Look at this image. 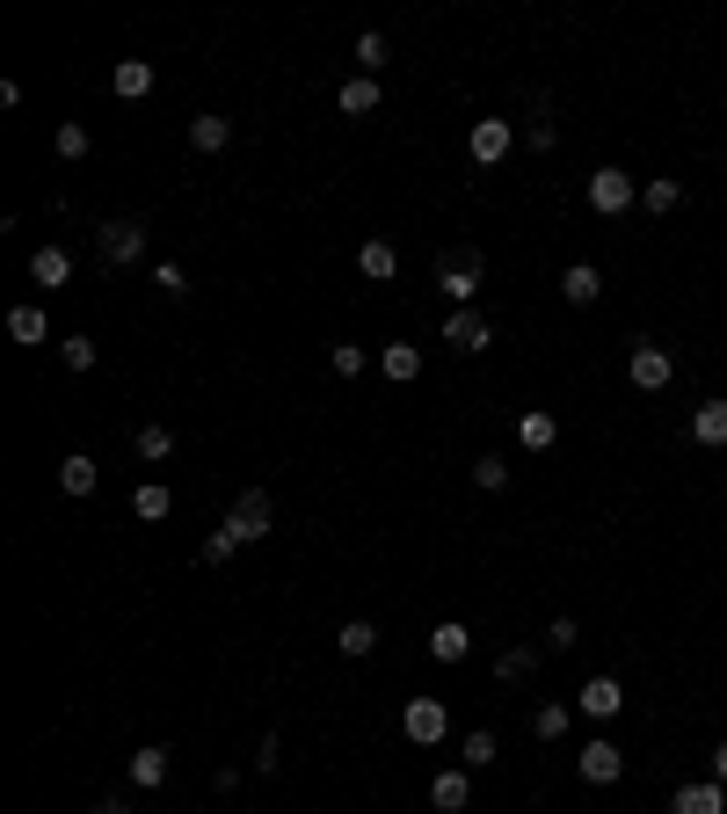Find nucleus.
<instances>
[{
  "label": "nucleus",
  "instance_id": "f257e3e1",
  "mask_svg": "<svg viewBox=\"0 0 727 814\" xmlns=\"http://www.w3.org/2000/svg\"><path fill=\"white\" fill-rule=\"evenodd\" d=\"M436 292L451 298V313L473 306V298H481V247H451V255L436 262Z\"/></svg>",
  "mask_w": 727,
  "mask_h": 814
},
{
  "label": "nucleus",
  "instance_id": "f03ea898",
  "mask_svg": "<svg viewBox=\"0 0 727 814\" xmlns=\"http://www.w3.org/2000/svg\"><path fill=\"white\" fill-rule=\"evenodd\" d=\"M225 531L241 538V546H255V538L277 531V503H270V487H247L241 503H233V517H225Z\"/></svg>",
  "mask_w": 727,
  "mask_h": 814
},
{
  "label": "nucleus",
  "instance_id": "7ed1b4c3",
  "mask_svg": "<svg viewBox=\"0 0 727 814\" xmlns=\"http://www.w3.org/2000/svg\"><path fill=\"white\" fill-rule=\"evenodd\" d=\"M400 734H408V742H444L451 734V712H444V698H408V706H400Z\"/></svg>",
  "mask_w": 727,
  "mask_h": 814
},
{
  "label": "nucleus",
  "instance_id": "20e7f679",
  "mask_svg": "<svg viewBox=\"0 0 727 814\" xmlns=\"http://www.w3.org/2000/svg\"><path fill=\"white\" fill-rule=\"evenodd\" d=\"M487 342H495V320H487V313H473V306L444 313V349H459V357H481Z\"/></svg>",
  "mask_w": 727,
  "mask_h": 814
},
{
  "label": "nucleus",
  "instance_id": "39448f33",
  "mask_svg": "<svg viewBox=\"0 0 727 814\" xmlns=\"http://www.w3.org/2000/svg\"><path fill=\"white\" fill-rule=\"evenodd\" d=\"M95 247H103L109 269H131V262L146 255V225H139V219H109L103 233H95Z\"/></svg>",
  "mask_w": 727,
  "mask_h": 814
},
{
  "label": "nucleus",
  "instance_id": "423d86ee",
  "mask_svg": "<svg viewBox=\"0 0 727 814\" xmlns=\"http://www.w3.org/2000/svg\"><path fill=\"white\" fill-rule=\"evenodd\" d=\"M575 771H582L589 785H619V779H625V749L611 742V734H597V742H582V757H575Z\"/></svg>",
  "mask_w": 727,
  "mask_h": 814
},
{
  "label": "nucleus",
  "instance_id": "0eeeda50",
  "mask_svg": "<svg viewBox=\"0 0 727 814\" xmlns=\"http://www.w3.org/2000/svg\"><path fill=\"white\" fill-rule=\"evenodd\" d=\"M633 197H641V190H633V175H625V168H597V175H589V211L619 219V211L633 204Z\"/></svg>",
  "mask_w": 727,
  "mask_h": 814
},
{
  "label": "nucleus",
  "instance_id": "6e6552de",
  "mask_svg": "<svg viewBox=\"0 0 727 814\" xmlns=\"http://www.w3.org/2000/svg\"><path fill=\"white\" fill-rule=\"evenodd\" d=\"M670 349H655V342H633L625 349V379L641 385V393H662V385H670Z\"/></svg>",
  "mask_w": 727,
  "mask_h": 814
},
{
  "label": "nucleus",
  "instance_id": "1a4fd4ad",
  "mask_svg": "<svg viewBox=\"0 0 727 814\" xmlns=\"http://www.w3.org/2000/svg\"><path fill=\"white\" fill-rule=\"evenodd\" d=\"M575 706H582L589 720H604V728H611V720H619V712H625V684H619V676H589V684H582V698H575Z\"/></svg>",
  "mask_w": 727,
  "mask_h": 814
},
{
  "label": "nucleus",
  "instance_id": "9d476101",
  "mask_svg": "<svg viewBox=\"0 0 727 814\" xmlns=\"http://www.w3.org/2000/svg\"><path fill=\"white\" fill-rule=\"evenodd\" d=\"M124 771H131V785H139V793H154V785H168L175 749H168V742H146V749H131V763H124Z\"/></svg>",
  "mask_w": 727,
  "mask_h": 814
},
{
  "label": "nucleus",
  "instance_id": "9b49d317",
  "mask_svg": "<svg viewBox=\"0 0 727 814\" xmlns=\"http://www.w3.org/2000/svg\"><path fill=\"white\" fill-rule=\"evenodd\" d=\"M466 154L481 160V168H495V160H509V117H481L466 131Z\"/></svg>",
  "mask_w": 727,
  "mask_h": 814
},
{
  "label": "nucleus",
  "instance_id": "f8f14e48",
  "mask_svg": "<svg viewBox=\"0 0 727 814\" xmlns=\"http://www.w3.org/2000/svg\"><path fill=\"white\" fill-rule=\"evenodd\" d=\"M430 800H436V814H466V800H473L466 763H459V771H436V779H430Z\"/></svg>",
  "mask_w": 727,
  "mask_h": 814
},
{
  "label": "nucleus",
  "instance_id": "ddd939ff",
  "mask_svg": "<svg viewBox=\"0 0 727 814\" xmlns=\"http://www.w3.org/2000/svg\"><path fill=\"white\" fill-rule=\"evenodd\" d=\"M676 814H727V785H720V779L676 785Z\"/></svg>",
  "mask_w": 727,
  "mask_h": 814
},
{
  "label": "nucleus",
  "instance_id": "4468645a",
  "mask_svg": "<svg viewBox=\"0 0 727 814\" xmlns=\"http://www.w3.org/2000/svg\"><path fill=\"white\" fill-rule=\"evenodd\" d=\"M30 277L44 284V292H59V284L73 277V255H66V247H59V241H44V247H36V255H30Z\"/></svg>",
  "mask_w": 727,
  "mask_h": 814
},
{
  "label": "nucleus",
  "instance_id": "2eb2a0df",
  "mask_svg": "<svg viewBox=\"0 0 727 814\" xmlns=\"http://www.w3.org/2000/svg\"><path fill=\"white\" fill-rule=\"evenodd\" d=\"M379 371H386L393 385H415V379H422V349H415V342H386V349H379Z\"/></svg>",
  "mask_w": 727,
  "mask_h": 814
},
{
  "label": "nucleus",
  "instance_id": "dca6fc26",
  "mask_svg": "<svg viewBox=\"0 0 727 814\" xmlns=\"http://www.w3.org/2000/svg\"><path fill=\"white\" fill-rule=\"evenodd\" d=\"M335 109H343V117H371V109H379V81H371V73L343 81L335 87Z\"/></svg>",
  "mask_w": 727,
  "mask_h": 814
},
{
  "label": "nucleus",
  "instance_id": "f3484780",
  "mask_svg": "<svg viewBox=\"0 0 727 814\" xmlns=\"http://www.w3.org/2000/svg\"><path fill=\"white\" fill-rule=\"evenodd\" d=\"M59 487H66V495H95V487H103V466H95L87 451H73V458H59Z\"/></svg>",
  "mask_w": 727,
  "mask_h": 814
},
{
  "label": "nucleus",
  "instance_id": "a211bd4d",
  "mask_svg": "<svg viewBox=\"0 0 727 814\" xmlns=\"http://www.w3.org/2000/svg\"><path fill=\"white\" fill-rule=\"evenodd\" d=\"M190 146L197 154H225V146H233V124H225L219 109H204V117H190Z\"/></svg>",
  "mask_w": 727,
  "mask_h": 814
},
{
  "label": "nucleus",
  "instance_id": "6ab92c4d",
  "mask_svg": "<svg viewBox=\"0 0 727 814\" xmlns=\"http://www.w3.org/2000/svg\"><path fill=\"white\" fill-rule=\"evenodd\" d=\"M109 87H117L124 103H139V95H154V66H146V59H117V73H109Z\"/></svg>",
  "mask_w": 727,
  "mask_h": 814
},
{
  "label": "nucleus",
  "instance_id": "aec40b11",
  "mask_svg": "<svg viewBox=\"0 0 727 814\" xmlns=\"http://www.w3.org/2000/svg\"><path fill=\"white\" fill-rule=\"evenodd\" d=\"M8 335H15L22 349H36V342H52V320H44V306H15L8 313Z\"/></svg>",
  "mask_w": 727,
  "mask_h": 814
},
{
  "label": "nucleus",
  "instance_id": "412c9836",
  "mask_svg": "<svg viewBox=\"0 0 727 814\" xmlns=\"http://www.w3.org/2000/svg\"><path fill=\"white\" fill-rule=\"evenodd\" d=\"M560 292H568V306H597V298H604V277H597L589 262H568V277H560Z\"/></svg>",
  "mask_w": 727,
  "mask_h": 814
},
{
  "label": "nucleus",
  "instance_id": "4be33fe9",
  "mask_svg": "<svg viewBox=\"0 0 727 814\" xmlns=\"http://www.w3.org/2000/svg\"><path fill=\"white\" fill-rule=\"evenodd\" d=\"M357 269H364L371 284L400 277V255H393V241H364V247H357Z\"/></svg>",
  "mask_w": 727,
  "mask_h": 814
},
{
  "label": "nucleus",
  "instance_id": "5701e85b",
  "mask_svg": "<svg viewBox=\"0 0 727 814\" xmlns=\"http://www.w3.org/2000/svg\"><path fill=\"white\" fill-rule=\"evenodd\" d=\"M430 655H436V662H466V655H473V633H466L459 619H444V625L430 633Z\"/></svg>",
  "mask_w": 727,
  "mask_h": 814
},
{
  "label": "nucleus",
  "instance_id": "b1692460",
  "mask_svg": "<svg viewBox=\"0 0 727 814\" xmlns=\"http://www.w3.org/2000/svg\"><path fill=\"white\" fill-rule=\"evenodd\" d=\"M371 647H379V625H371V619H349L343 633H335V655H349V662H364Z\"/></svg>",
  "mask_w": 727,
  "mask_h": 814
},
{
  "label": "nucleus",
  "instance_id": "393cba45",
  "mask_svg": "<svg viewBox=\"0 0 727 814\" xmlns=\"http://www.w3.org/2000/svg\"><path fill=\"white\" fill-rule=\"evenodd\" d=\"M495 676H503V684H531V676H538V647H503V655H495Z\"/></svg>",
  "mask_w": 727,
  "mask_h": 814
},
{
  "label": "nucleus",
  "instance_id": "a878e982",
  "mask_svg": "<svg viewBox=\"0 0 727 814\" xmlns=\"http://www.w3.org/2000/svg\"><path fill=\"white\" fill-rule=\"evenodd\" d=\"M517 444H524V451H554V444H560V422H554V415H538V408H531V415L517 422Z\"/></svg>",
  "mask_w": 727,
  "mask_h": 814
},
{
  "label": "nucleus",
  "instance_id": "bb28decb",
  "mask_svg": "<svg viewBox=\"0 0 727 814\" xmlns=\"http://www.w3.org/2000/svg\"><path fill=\"white\" fill-rule=\"evenodd\" d=\"M168 509H175V495L160 480H146L139 495H131V517H146V524H168Z\"/></svg>",
  "mask_w": 727,
  "mask_h": 814
},
{
  "label": "nucleus",
  "instance_id": "cd10ccee",
  "mask_svg": "<svg viewBox=\"0 0 727 814\" xmlns=\"http://www.w3.org/2000/svg\"><path fill=\"white\" fill-rule=\"evenodd\" d=\"M131 444H139V458H146V466H160V458H175V430H168V422H146V430L131 436Z\"/></svg>",
  "mask_w": 727,
  "mask_h": 814
},
{
  "label": "nucleus",
  "instance_id": "c85d7f7f",
  "mask_svg": "<svg viewBox=\"0 0 727 814\" xmlns=\"http://www.w3.org/2000/svg\"><path fill=\"white\" fill-rule=\"evenodd\" d=\"M692 436H698V444H727V400H706V408H698Z\"/></svg>",
  "mask_w": 727,
  "mask_h": 814
},
{
  "label": "nucleus",
  "instance_id": "c756f323",
  "mask_svg": "<svg viewBox=\"0 0 727 814\" xmlns=\"http://www.w3.org/2000/svg\"><path fill=\"white\" fill-rule=\"evenodd\" d=\"M641 204L647 211H676L684 204V182H676V175H655V182H641Z\"/></svg>",
  "mask_w": 727,
  "mask_h": 814
},
{
  "label": "nucleus",
  "instance_id": "7c9ffc66",
  "mask_svg": "<svg viewBox=\"0 0 727 814\" xmlns=\"http://www.w3.org/2000/svg\"><path fill=\"white\" fill-rule=\"evenodd\" d=\"M495 757H503V749H495V734H487V728H473L466 742H459V763H466V771H487Z\"/></svg>",
  "mask_w": 727,
  "mask_h": 814
},
{
  "label": "nucleus",
  "instance_id": "2f4dec72",
  "mask_svg": "<svg viewBox=\"0 0 727 814\" xmlns=\"http://www.w3.org/2000/svg\"><path fill=\"white\" fill-rule=\"evenodd\" d=\"M473 480H481L487 495H503V487H509V458H503V451H481V458H473Z\"/></svg>",
  "mask_w": 727,
  "mask_h": 814
},
{
  "label": "nucleus",
  "instance_id": "473e14b6",
  "mask_svg": "<svg viewBox=\"0 0 727 814\" xmlns=\"http://www.w3.org/2000/svg\"><path fill=\"white\" fill-rule=\"evenodd\" d=\"M95 357H103L95 335H66V342H59V364H66V371H95Z\"/></svg>",
  "mask_w": 727,
  "mask_h": 814
},
{
  "label": "nucleus",
  "instance_id": "72a5a7b5",
  "mask_svg": "<svg viewBox=\"0 0 727 814\" xmlns=\"http://www.w3.org/2000/svg\"><path fill=\"white\" fill-rule=\"evenodd\" d=\"M531 734H538V742H560V734H568V706H538L531 712Z\"/></svg>",
  "mask_w": 727,
  "mask_h": 814
},
{
  "label": "nucleus",
  "instance_id": "f704fd0d",
  "mask_svg": "<svg viewBox=\"0 0 727 814\" xmlns=\"http://www.w3.org/2000/svg\"><path fill=\"white\" fill-rule=\"evenodd\" d=\"M357 66L379 81V66H386V36H379V30H364V36H357Z\"/></svg>",
  "mask_w": 727,
  "mask_h": 814
},
{
  "label": "nucleus",
  "instance_id": "c9c22d12",
  "mask_svg": "<svg viewBox=\"0 0 727 814\" xmlns=\"http://www.w3.org/2000/svg\"><path fill=\"white\" fill-rule=\"evenodd\" d=\"M87 124H59V160H87Z\"/></svg>",
  "mask_w": 727,
  "mask_h": 814
},
{
  "label": "nucleus",
  "instance_id": "e433bc0d",
  "mask_svg": "<svg viewBox=\"0 0 727 814\" xmlns=\"http://www.w3.org/2000/svg\"><path fill=\"white\" fill-rule=\"evenodd\" d=\"M154 292H160V298H182V292H190V277H182V262H160V269H154Z\"/></svg>",
  "mask_w": 727,
  "mask_h": 814
},
{
  "label": "nucleus",
  "instance_id": "4c0bfd02",
  "mask_svg": "<svg viewBox=\"0 0 727 814\" xmlns=\"http://www.w3.org/2000/svg\"><path fill=\"white\" fill-rule=\"evenodd\" d=\"M233 553H241V538H233V531H225V524H219V531L204 538V560H211V568H225V560H233Z\"/></svg>",
  "mask_w": 727,
  "mask_h": 814
},
{
  "label": "nucleus",
  "instance_id": "58836bf2",
  "mask_svg": "<svg viewBox=\"0 0 727 814\" xmlns=\"http://www.w3.org/2000/svg\"><path fill=\"white\" fill-rule=\"evenodd\" d=\"M328 364H335V379H357V371H364V349H357V342H335Z\"/></svg>",
  "mask_w": 727,
  "mask_h": 814
},
{
  "label": "nucleus",
  "instance_id": "ea45409f",
  "mask_svg": "<svg viewBox=\"0 0 727 814\" xmlns=\"http://www.w3.org/2000/svg\"><path fill=\"white\" fill-rule=\"evenodd\" d=\"M575 641H582V625H575V619H554V625H546V647H554V655H568Z\"/></svg>",
  "mask_w": 727,
  "mask_h": 814
},
{
  "label": "nucleus",
  "instance_id": "a19ab883",
  "mask_svg": "<svg viewBox=\"0 0 727 814\" xmlns=\"http://www.w3.org/2000/svg\"><path fill=\"white\" fill-rule=\"evenodd\" d=\"M277 763H284V749H277V734H262V742H255V771H270V779H277Z\"/></svg>",
  "mask_w": 727,
  "mask_h": 814
},
{
  "label": "nucleus",
  "instance_id": "79ce46f5",
  "mask_svg": "<svg viewBox=\"0 0 727 814\" xmlns=\"http://www.w3.org/2000/svg\"><path fill=\"white\" fill-rule=\"evenodd\" d=\"M713 779H720V785H727V742H720V749H713Z\"/></svg>",
  "mask_w": 727,
  "mask_h": 814
},
{
  "label": "nucleus",
  "instance_id": "37998d69",
  "mask_svg": "<svg viewBox=\"0 0 727 814\" xmlns=\"http://www.w3.org/2000/svg\"><path fill=\"white\" fill-rule=\"evenodd\" d=\"M95 814H131V807H124V800H103V807H95Z\"/></svg>",
  "mask_w": 727,
  "mask_h": 814
},
{
  "label": "nucleus",
  "instance_id": "c03bdc74",
  "mask_svg": "<svg viewBox=\"0 0 727 814\" xmlns=\"http://www.w3.org/2000/svg\"><path fill=\"white\" fill-rule=\"evenodd\" d=\"M720 480H727V466H720Z\"/></svg>",
  "mask_w": 727,
  "mask_h": 814
}]
</instances>
